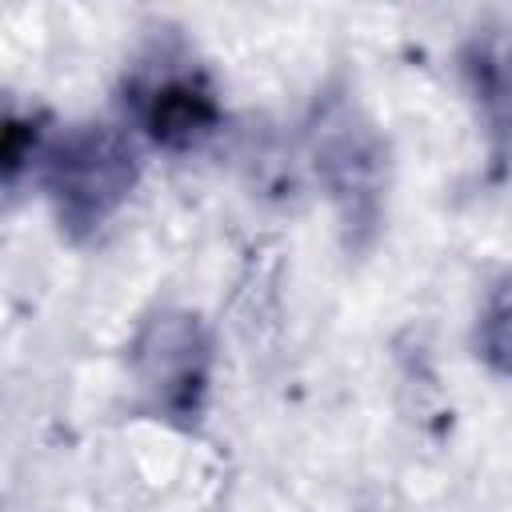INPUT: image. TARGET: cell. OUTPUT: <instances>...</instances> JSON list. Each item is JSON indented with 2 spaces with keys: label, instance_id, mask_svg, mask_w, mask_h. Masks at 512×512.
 I'll return each instance as SVG.
<instances>
[{
  "label": "cell",
  "instance_id": "cell-1",
  "mask_svg": "<svg viewBox=\"0 0 512 512\" xmlns=\"http://www.w3.org/2000/svg\"><path fill=\"white\" fill-rule=\"evenodd\" d=\"M308 164L336 212V228L348 252H368L388 216L392 152L380 124L352 96L348 84H328L304 120Z\"/></svg>",
  "mask_w": 512,
  "mask_h": 512
},
{
  "label": "cell",
  "instance_id": "cell-2",
  "mask_svg": "<svg viewBox=\"0 0 512 512\" xmlns=\"http://www.w3.org/2000/svg\"><path fill=\"white\" fill-rule=\"evenodd\" d=\"M36 176L60 232L68 240H88L132 196L140 180V152L116 124H68L48 136Z\"/></svg>",
  "mask_w": 512,
  "mask_h": 512
},
{
  "label": "cell",
  "instance_id": "cell-3",
  "mask_svg": "<svg viewBox=\"0 0 512 512\" xmlns=\"http://www.w3.org/2000/svg\"><path fill=\"white\" fill-rule=\"evenodd\" d=\"M128 372L140 408L176 428L196 432L212 392V336L192 308H156L128 344Z\"/></svg>",
  "mask_w": 512,
  "mask_h": 512
},
{
  "label": "cell",
  "instance_id": "cell-4",
  "mask_svg": "<svg viewBox=\"0 0 512 512\" xmlns=\"http://www.w3.org/2000/svg\"><path fill=\"white\" fill-rule=\"evenodd\" d=\"M124 104L136 128L164 152H192L224 124L212 76L184 52L156 48L124 80Z\"/></svg>",
  "mask_w": 512,
  "mask_h": 512
},
{
  "label": "cell",
  "instance_id": "cell-5",
  "mask_svg": "<svg viewBox=\"0 0 512 512\" xmlns=\"http://www.w3.org/2000/svg\"><path fill=\"white\" fill-rule=\"evenodd\" d=\"M460 88L484 136L488 180L512 176V20L476 24L456 48Z\"/></svg>",
  "mask_w": 512,
  "mask_h": 512
},
{
  "label": "cell",
  "instance_id": "cell-6",
  "mask_svg": "<svg viewBox=\"0 0 512 512\" xmlns=\"http://www.w3.org/2000/svg\"><path fill=\"white\" fill-rule=\"evenodd\" d=\"M472 348L488 372L512 380V268H504L484 288L476 328H472Z\"/></svg>",
  "mask_w": 512,
  "mask_h": 512
},
{
  "label": "cell",
  "instance_id": "cell-7",
  "mask_svg": "<svg viewBox=\"0 0 512 512\" xmlns=\"http://www.w3.org/2000/svg\"><path fill=\"white\" fill-rule=\"evenodd\" d=\"M44 116L40 112H28V116H20V112H8L4 116V144H0V168H4V184L8 188H16V180H20V172H24V164L32 160H40V152H44V144H48V132H44Z\"/></svg>",
  "mask_w": 512,
  "mask_h": 512
}]
</instances>
